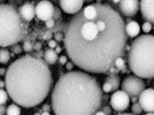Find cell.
Listing matches in <instances>:
<instances>
[{
    "instance_id": "6da1fadb",
    "label": "cell",
    "mask_w": 154,
    "mask_h": 115,
    "mask_svg": "<svg viewBox=\"0 0 154 115\" xmlns=\"http://www.w3.org/2000/svg\"><path fill=\"white\" fill-rule=\"evenodd\" d=\"M125 23L108 4L97 2L83 7L64 29V48L79 69L106 74L117 58L123 57L128 37Z\"/></svg>"
},
{
    "instance_id": "7a4b0ae2",
    "label": "cell",
    "mask_w": 154,
    "mask_h": 115,
    "mask_svg": "<svg viewBox=\"0 0 154 115\" xmlns=\"http://www.w3.org/2000/svg\"><path fill=\"white\" fill-rule=\"evenodd\" d=\"M5 83L7 93L14 104L31 108L46 99L53 79L50 66L44 59L26 54L9 64Z\"/></svg>"
},
{
    "instance_id": "3957f363",
    "label": "cell",
    "mask_w": 154,
    "mask_h": 115,
    "mask_svg": "<svg viewBox=\"0 0 154 115\" xmlns=\"http://www.w3.org/2000/svg\"><path fill=\"white\" fill-rule=\"evenodd\" d=\"M103 90L94 76L68 71L52 90L51 107L55 115H94L101 108Z\"/></svg>"
},
{
    "instance_id": "277c9868",
    "label": "cell",
    "mask_w": 154,
    "mask_h": 115,
    "mask_svg": "<svg viewBox=\"0 0 154 115\" xmlns=\"http://www.w3.org/2000/svg\"><path fill=\"white\" fill-rule=\"evenodd\" d=\"M129 69L140 78L154 77V35H140L128 53Z\"/></svg>"
},
{
    "instance_id": "5b68a950",
    "label": "cell",
    "mask_w": 154,
    "mask_h": 115,
    "mask_svg": "<svg viewBox=\"0 0 154 115\" xmlns=\"http://www.w3.org/2000/svg\"><path fill=\"white\" fill-rule=\"evenodd\" d=\"M26 26L19 9L11 4L0 5V47L5 48L17 44L24 39Z\"/></svg>"
},
{
    "instance_id": "8992f818",
    "label": "cell",
    "mask_w": 154,
    "mask_h": 115,
    "mask_svg": "<svg viewBox=\"0 0 154 115\" xmlns=\"http://www.w3.org/2000/svg\"><path fill=\"white\" fill-rule=\"evenodd\" d=\"M121 88H122V91H124L130 98L139 97L141 92L145 90V82L140 77L129 75L123 79Z\"/></svg>"
},
{
    "instance_id": "52a82bcc",
    "label": "cell",
    "mask_w": 154,
    "mask_h": 115,
    "mask_svg": "<svg viewBox=\"0 0 154 115\" xmlns=\"http://www.w3.org/2000/svg\"><path fill=\"white\" fill-rule=\"evenodd\" d=\"M110 107L116 112H124L129 107L130 104V97L122 90H117L115 91L112 97H110Z\"/></svg>"
},
{
    "instance_id": "ba28073f",
    "label": "cell",
    "mask_w": 154,
    "mask_h": 115,
    "mask_svg": "<svg viewBox=\"0 0 154 115\" xmlns=\"http://www.w3.org/2000/svg\"><path fill=\"white\" fill-rule=\"evenodd\" d=\"M54 9H55V6L52 4L51 1H47V0L39 1L38 4L36 5V16L40 21L46 22L48 20L53 19Z\"/></svg>"
},
{
    "instance_id": "9c48e42d",
    "label": "cell",
    "mask_w": 154,
    "mask_h": 115,
    "mask_svg": "<svg viewBox=\"0 0 154 115\" xmlns=\"http://www.w3.org/2000/svg\"><path fill=\"white\" fill-rule=\"evenodd\" d=\"M138 102L143 110L154 113V89H145L138 97Z\"/></svg>"
},
{
    "instance_id": "30bf717a",
    "label": "cell",
    "mask_w": 154,
    "mask_h": 115,
    "mask_svg": "<svg viewBox=\"0 0 154 115\" xmlns=\"http://www.w3.org/2000/svg\"><path fill=\"white\" fill-rule=\"evenodd\" d=\"M119 11L120 13L127 16L131 17L135 16L139 11V1L137 0H123L119 2Z\"/></svg>"
},
{
    "instance_id": "8fae6325",
    "label": "cell",
    "mask_w": 154,
    "mask_h": 115,
    "mask_svg": "<svg viewBox=\"0 0 154 115\" xmlns=\"http://www.w3.org/2000/svg\"><path fill=\"white\" fill-rule=\"evenodd\" d=\"M59 5H60L61 11H63L64 13L76 15L83 9L84 1L82 0H61L59 1Z\"/></svg>"
},
{
    "instance_id": "7c38bea8",
    "label": "cell",
    "mask_w": 154,
    "mask_h": 115,
    "mask_svg": "<svg viewBox=\"0 0 154 115\" xmlns=\"http://www.w3.org/2000/svg\"><path fill=\"white\" fill-rule=\"evenodd\" d=\"M139 9L141 11L143 17L151 24H154V0L139 1Z\"/></svg>"
},
{
    "instance_id": "4fadbf2b",
    "label": "cell",
    "mask_w": 154,
    "mask_h": 115,
    "mask_svg": "<svg viewBox=\"0 0 154 115\" xmlns=\"http://www.w3.org/2000/svg\"><path fill=\"white\" fill-rule=\"evenodd\" d=\"M19 13L23 21H31L36 16V6L32 2H24L19 7Z\"/></svg>"
},
{
    "instance_id": "5bb4252c",
    "label": "cell",
    "mask_w": 154,
    "mask_h": 115,
    "mask_svg": "<svg viewBox=\"0 0 154 115\" xmlns=\"http://www.w3.org/2000/svg\"><path fill=\"white\" fill-rule=\"evenodd\" d=\"M124 29H125L127 37H131V38H137L139 36V32H140V26L136 21H130V22H128L125 24Z\"/></svg>"
},
{
    "instance_id": "9a60e30c",
    "label": "cell",
    "mask_w": 154,
    "mask_h": 115,
    "mask_svg": "<svg viewBox=\"0 0 154 115\" xmlns=\"http://www.w3.org/2000/svg\"><path fill=\"white\" fill-rule=\"evenodd\" d=\"M44 60H45V62L47 64H54L59 60V57L54 50L47 48V50L44 52Z\"/></svg>"
},
{
    "instance_id": "2e32d148",
    "label": "cell",
    "mask_w": 154,
    "mask_h": 115,
    "mask_svg": "<svg viewBox=\"0 0 154 115\" xmlns=\"http://www.w3.org/2000/svg\"><path fill=\"white\" fill-rule=\"evenodd\" d=\"M106 82L112 85L113 91L115 92V91H117V89L120 88V85H121V78H120V76H119V75L110 74V75H108V77L106 78Z\"/></svg>"
},
{
    "instance_id": "e0dca14e",
    "label": "cell",
    "mask_w": 154,
    "mask_h": 115,
    "mask_svg": "<svg viewBox=\"0 0 154 115\" xmlns=\"http://www.w3.org/2000/svg\"><path fill=\"white\" fill-rule=\"evenodd\" d=\"M11 52L6 50V48H1L0 50V64H6L9 62V60H11Z\"/></svg>"
},
{
    "instance_id": "ac0fdd59",
    "label": "cell",
    "mask_w": 154,
    "mask_h": 115,
    "mask_svg": "<svg viewBox=\"0 0 154 115\" xmlns=\"http://www.w3.org/2000/svg\"><path fill=\"white\" fill-rule=\"evenodd\" d=\"M114 67H115V68H117V69L121 71V73H127L125 60H124V58H123V57L117 58V59H116L115 62H114Z\"/></svg>"
},
{
    "instance_id": "d6986e66",
    "label": "cell",
    "mask_w": 154,
    "mask_h": 115,
    "mask_svg": "<svg viewBox=\"0 0 154 115\" xmlns=\"http://www.w3.org/2000/svg\"><path fill=\"white\" fill-rule=\"evenodd\" d=\"M7 115H21V109L20 106L16 104H11L6 109Z\"/></svg>"
},
{
    "instance_id": "ffe728a7",
    "label": "cell",
    "mask_w": 154,
    "mask_h": 115,
    "mask_svg": "<svg viewBox=\"0 0 154 115\" xmlns=\"http://www.w3.org/2000/svg\"><path fill=\"white\" fill-rule=\"evenodd\" d=\"M8 98H9V96H8L6 90L0 89V105H5L8 100Z\"/></svg>"
},
{
    "instance_id": "44dd1931",
    "label": "cell",
    "mask_w": 154,
    "mask_h": 115,
    "mask_svg": "<svg viewBox=\"0 0 154 115\" xmlns=\"http://www.w3.org/2000/svg\"><path fill=\"white\" fill-rule=\"evenodd\" d=\"M143 112V108H141V106L139 105V102H135V104H132V107H131V113L135 115H139Z\"/></svg>"
},
{
    "instance_id": "7402d4cb",
    "label": "cell",
    "mask_w": 154,
    "mask_h": 115,
    "mask_svg": "<svg viewBox=\"0 0 154 115\" xmlns=\"http://www.w3.org/2000/svg\"><path fill=\"white\" fill-rule=\"evenodd\" d=\"M152 29H153V26H152L149 22H147V21H146V22H144V23H143V26H141V30H143L144 33H146V35H148L149 32L152 31Z\"/></svg>"
},
{
    "instance_id": "603a6c76",
    "label": "cell",
    "mask_w": 154,
    "mask_h": 115,
    "mask_svg": "<svg viewBox=\"0 0 154 115\" xmlns=\"http://www.w3.org/2000/svg\"><path fill=\"white\" fill-rule=\"evenodd\" d=\"M11 50H12V54H20V53H22L23 47L20 44H15L11 47Z\"/></svg>"
},
{
    "instance_id": "cb8c5ba5",
    "label": "cell",
    "mask_w": 154,
    "mask_h": 115,
    "mask_svg": "<svg viewBox=\"0 0 154 115\" xmlns=\"http://www.w3.org/2000/svg\"><path fill=\"white\" fill-rule=\"evenodd\" d=\"M33 50V44H32L31 42H29V40H26V43L23 44V51L24 52H31Z\"/></svg>"
},
{
    "instance_id": "d4e9b609",
    "label": "cell",
    "mask_w": 154,
    "mask_h": 115,
    "mask_svg": "<svg viewBox=\"0 0 154 115\" xmlns=\"http://www.w3.org/2000/svg\"><path fill=\"white\" fill-rule=\"evenodd\" d=\"M54 40L58 43V42H63V39H64V33H62L61 31H59V32H55L54 33Z\"/></svg>"
},
{
    "instance_id": "484cf974",
    "label": "cell",
    "mask_w": 154,
    "mask_h": 115,
    "mask_svg": "<svg viewBox=\"0 0 154 115\" xmlns=\"http://www.w3.org/2000/svg\"><path fill=\"white\" fill-rule=\"evenodd\" d=\"M101 90H103V92H105V93H109V92H112V91H113V88H112V85H110L109 83L105 82V83L103 84Z\"/></svg>"
},
{
    "instance_id": "4316f807",
    "label": "cell",
    "mask_w": 154,
    "mask_h": 115,
    "mask_svg": "<svg viewBox=\"0 0 154 115\" xmlns=\"http://www.w3.org/2000/svg\"><path fill=\"white\" fill-rule=\"evenodd\" d=\"M45 26H46V28H47L48 30L53 29V28L55 26V20H54V19H51V20H48V21H46V22H45Z\"/></svg>"
},
{
    "instance_id": "83f0119b",
    "label": "cell",
    "mask_w": 154,
    "mask_h": 115,
    "mask_svg": "<svg viewBox=\"0 0 154 115\" xmlns=\"http://www.w3.org/2000/svg\"><path fill=\"white\" fill-rule=\"evenodd\" d=\"M52 36H54V33H53V31L52 30H47V31L44 33V36H43V38L45 39V40H51L52 39Z\"/></svg>"
},
{
    "instance_id": "f1b7e54d",
    "label": "cell",
    "mask_w": 154,
    "mask_h": 115,
    "mask_svg": "<svg viewBox=\"0 0 154 115\" xmlns=\"http://www.w3.org/2000/svg\"><path fill=\"white\" fill-rule=\"evenodd\" d=\"M61 17V8H59V7H55V9H54V16H53V19L54 20H59Z\"/></svg>"
},
{
    "instance_id": "f546056e",
    "label": "cell",
    "mask_w": 154,
    "mask_h": 115,
    "mask_svg": "<svg viewBox=\"0 0 154 115\" xmlns=\"http://www.w3.org/2000/svg\"><path fill=\"white\" fill-rule=\"evenodd\" d=\"M47 45H48V48H51V50H55V47L58 46V43H57L54 39H51V40H48Z\"/></svg>"
},
{
    "instance_id": "4dcf8cb0",
    "label": "cell",
    "mask_w": 154,
    "mask_h": 115,
    "mask_svg": "<svg viewBox=\"0 0 154 115\" xmlns=\"http://www.w3.org/2000/svg\"><path fill=\"white\" fill-rule=\"evenodd\" d=\"M101 110L106 115H112V113H113V109H112V107H109V106H103V108H101Z\"/></svg>"
},
{
    "instance_id": "1f68e13d",
    "label": "cell",
    "mask_w": 154,
    "mask_h": 115,
    "mask_svg": "<svg viewBox=\"0 0 154 115\" xmlns=\"http://www.w3.org/2000/svg\"><path fill=\"white\" fill-rule=\"evenodd\" d=\"M59 62L61 66H66V64L68 62V58L66 57V55H61V57L59 58Z\"/></svg>"
},
{
    "instance_id": "d6a6232c",
    "label": "cell",
    "mask_w": 154,
    "mask_h": 115,
    "mask_svg": "<svg viewBox=\"0 0 154 115\" xmlns=\"http://www.w3.org/2000/svg\"><path fill=\"white\" fill-rule=\"evenodd\" d=\"M74 66H75V64H72L71 61H68V62L66 64V69H67V71H72V69H74Z\"/></svg>"
},
{
    "instance_id": "836d02e7",
    "label": "cell",
    "mask_w": 154,
    "mask_h": 115,
    "mask_svg": "<svg viewBox=\"0 0 154 115\" xmlns=\"http://www.w3.org/2000/svg\"><path fill=\"white\" fill-rule=\"evenodd\" d=\"M108 73H109V74H114V75H117V73H120V70H119L117 68H115V67L113 66V67H112V68H110V69L108 70Z\"/></svg>"
},
{
    "instance_id": "e575fe53",
    "label": "cell",
    "mask_w": 154,
    "mask_h": 115,
    "mask_svg": "<svg viewBox=\"0 0 154 115\" xmlns=\"http://www.w3.org/2000/svg\"><path fill=\"white\" fill-rule=\"evenodd\" d=\"M33 50L36 52H39L42 50V44L40 43H36V44H33Z\"/></svg>"
},
{
    "instance_id": "d590c367",
    "label": "cell",
    "mask_w": 154,
    "mask_h": 115,
    "mask_svg": "<svg viewBox=\"0 0 154 115\" xmlns=\"http://www.w3.org/2000/svg\"><path fill=\"white\" fill-rule=\"evenodd\" d=\"M52 107L48 105V104H45L44 106H43V112H50V109H51Z\"/></svg>"
},
{
    "instance_id": "8d00e7d4",
    "label": "cell",
    "mask_w": 154,
    "mask_h": 115,
    "mask_svg": "<svg viewBox=\"0 0 154 115\" xmlns=\"http://www.w3.org/2000/svg\"><path fill=\"white\" fill-rule=\"evenodd\" d=\"M6 109L7 108H5V106H4V105H0V114L1 115L5 114V113H6Z\"/></svg>"
},
{
    "instance_id": "74e56055",
    "label": "cell",
    "mask_w": 154,
    "mask_h": 115,
    "mask_svg": "<svg viewBox=\"0 0 154 115\" xmlns=\"http://www.w3.org/2000/svg\"><path fill=\"white\" fill-rule=\"evenodd\" d=\"M6 73H7V69H5V68H0V76L6 75Z\"/></svg>"
},
{
    "instance_id": "f35d334b",
    "label": "cell",
    "mask_w": 154,
    "mask_h": 115,
    "mask_svg": "<svg viewBox=\"0 0 154 115\" xmlns=\"http://www.w3.org/2000/svg\"><path fill=\"white\" fill-rule=\"evenodd\" d=\"M4 88H6L5 81H0V89H4Z\"/></svg>"
},
{
    "instance_id": "ab89813d",
    "label": "cell",
    "mask_w": 154,
    "mask_h": 115,
    "mask_svg": "<svg viewBox=\"0 0 154 115\" xmlns=\"http://www.w3.org/2000/svg\"><path fill=\"white\" fill-rule=\"evenodd\" d=\"M54 51H55V53H57V54H58V53H61V51H62V48H61V47H60V46H57V47H55V50H54Z\"/></svg>"
},
{
    "instance_id": "60d3db41",
    "label": "cell",
    "mask_w": 154,
    "mask_h": 115,
    "mask_svg": "<svg viewBox=\"0 0 154 115\" xmlns=\"http://www.w3.org/2000/svg\"><path fill=\"white\" fill-rule=\"evenodd\" d=\"M131 100H132V104H135V102H138V97H132V98H130Z\"/></svg>"
},
{
    "instance_id": "b9f144b4",
    "label": "cell",
    "mask_w": 154,
    "mask_h": 115,
    "mask_svg": "<svg viewBox=\"0 0 154 115\" xmlns=\"http://www.w3.org/2000/svg\"><path fill=\"white\" fill-rule=\"evenodd\" d=\"M94 115H106V114L103 113V110H98V112H97V113H96Z\"/></svg>"
},
{
    "instance_id": "7bdbcfd3",
    "label": "cell",
    "mask_w": 154,
    "mask_h": 115,
    "mask_svg": "<svg viewBox=\"0 0 154 115\" xmlns=\"http://www.w3.org/2000/svg\"><path fill=\"white\" fill-rule=\"evenodd\" d=\"M40 115H51V114H50V112H42Z\"/></svg>"
},
{
    "instance_id": "ee69618b",
    "label": "cell",
    "mask_w": 154,
    "mask_h": 115,
    "mask_svg": "<svg viewBox=\"0 0 154 115\" xmlns=\"http://www.w3.org/2000/svg\"><path fill=\"white\" fill-rule=\"evenodd\" d=\"M117 115H135L132 113H121V114H117Z\"/></svg>"
},
{
    "instance_id": "f6af8a7d",
    "label": "cell",
    "mask_w": 154,
    "mask_h": 115,
    "mask_svg": "<svg viewBox=\"0 0 154 115\" xmlns=\"http://www.w3.org/2000/svg\"><path fill=\"white\" fill-rule=\"evenodd\" d=\"M146 115H154V113H146Z\"/></svg>"
},
{
    "instance_id": "bcb514c9",
    "label": "cell",
    "mask_w": 154,
    "mask_h": 115,
    "mask_svg": "<svg viewBox=\"0 0 154 115\" xmlns=\"http://www.w3.org/2000/svg\"><path fill=\"white\" fill-rule=\"evenodd\" d=\"M33 115H40V113H35Z\"/></svg>"
},
{
    "instance_id": "7dc6e473",
    "label": "cell",
    "mask_w": 154,
    "mask_h": 115,
    "mask_svg": "<svg viewBox=\"0 0 154 115\" xmlns=\"http://www.w3.org/2000/svg\"><path fill=\"white\" fill-rule=\"evenodd\" d=\"M1 4H4V1H0V5H1Z\"/></svg>"
},
{
    "instance_id": "c3c4849f",
    "label": "cell",
    "mask_w": 154,
    "mask_h": 115,
    "mask_svg": "<svg viewBox=\"0 0 154 115\" xmlns=\"http://www.w3.org/2000/svg\"><path fill=\"white\" fill-rule=\"evenodd\" d=\"M0 115H1V114H0Z\"/></svg>"
}]
</instances>
